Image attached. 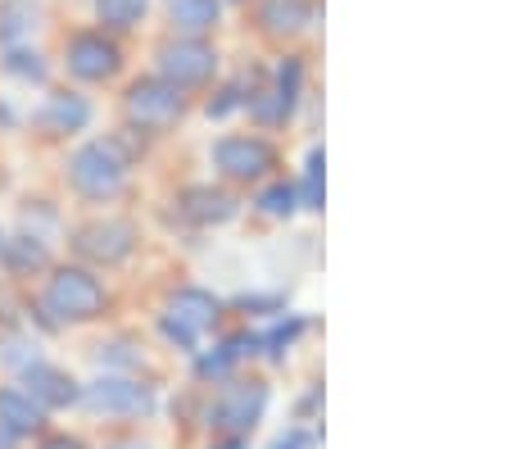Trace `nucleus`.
<instances>
[{"instance_id": "nucleus-7", "label": "nucleus", "mask_w": 512, "mask_h": 449, "mask_svg": "<svg viewBox=\"0 0 512 449\" xmlns=\"http://www.w3.org/2000/svg\"><path fill=\"white\" fill-rule=\"evenodd\" d=\"M263 409H268V386H263V381H232V386H223V395L213 400L209 427L245 431L263 418Z\"/></svg>"}, {"instance_id": "nucleus-4", "label": "nucleus", "mask_w": 512, "mask_h": 449, "mask_svg": "<svg viewBox=\"0 0 512 449\" xmlns=\"http://www.w3.org/2000/svg\"><path fill=\"white\" fill-rule=\"evenodd\" d=\"M182 109H186L182 87L168 78H141V82H132V91H127V114H132V123L155 127V132L173 127L177 118H182Z\"/></svg>"}, {"instance_id": "nucleus-19", "label": "nucleus", "mask_w": 512, "mask_h": 449, "mask_svg": "<svg viewBox=\"0 0 512 449\" xmlns=\"http://www.w3.org/2000/svg\"><path fill=\"white\" fill-rule=\"evenodd\" d=\"M309 0H268L263 5V28L268 32H300L309 23Z\"/></svg>"}, {"instance_id": "nucleus-22", "label": "nucleus", "mask_w": 512, "mask_h": 449, "mask_svg": "<svg viewBox=\"0 0 512 449\" xmlns=\"http://www.w3.org/2000/svg\"><path fill=\"white\" fill-rule=\"evenodd\" d=\"M322 168H327V155L322 150H309V164H304V196H300V205L304 209H322Z\"/></svg>"}, {"instance_id": "nucleus-27", "label": "nucleus", "mask_w": 512, "mask_h": 449, "mask_svg": "<svg viewBox=\"0 0 512 449\" xmlns=\"http://www.w3.org/2000/svg\"><path fill=\"white\" fill-rule=\"evenodd\" d=\"M236 105H241V91H236V87H227L218 100H209V118H227Z\"/></svg>"}, {"instance_id": "nucleus-13", "label": "nucleus", "mask_w": 512, "mask_h": 449, "mask_svg": "<svg viewBox=\"0 0 512 449\" xmlns=\"http://www.w3.org/2000/svg\"><path fill=\"white\" fill-rule=\"evenodd\" d=\"M0 427L10 431V436H32V431L46 427V409L28 391L10 386V391H0Z\"/></svg>"}, {"instance_id": "nucleus-24", "label": "nucleus", "mask_w": 512, "mask_h": 449, "mask_svg": "<svg viewBox=\"0 0 512 449\" xmlns=\"http://www.w3.org/2000/svg\"><path fill=\"white\" fill-rule=\"evenodd\" d=\"M5 264H10V268H41V264H46V245L28 241V236L5 241Z\"/></svg>"}, {"instance_id": "nucleus-15", "label": "nucleus", "mask_w": 512, "mask_h": 449, "mask_svg": "<svg viewBox=\"0 0 512 449\" xmlns=\"http://www.w3.org/2000/svg\"><path fill=\"white\" fill-rule=\"evenodd\" d=\"M182 214L191 223H227L236 214V200L227 191H213V186H191L182 196Z\"/></svg>"}, {"instance_id": "nucleus-21", "label": "nucleus", "mask_w": 512, "mask_h": 449, "mask_svg": "<svg viewBox=\"0 0 512 449\" xmlns=\"http://www.w3.org/2000/svg\"><path fill=\"white\" fill-rule=\"evenodd\" d=\"M295 205H300V191H295L290 182H272L268 191L259 196V209L268 218H290V214H295Z\"/></svg>"}, {"instance_id": "nucleus-30", "label": "nucleus", "mask_w": 512, "mask_h": 449, "mask_svg": "<svg viewBox=\"0 0 512 449\" xmlns=\"http://www.w3.org/2000/svg\"><path fill=\"white\" fill-rule=\"evenodd\" d=\"M118 449H145V445H118Z\"/></svg>"}, {"instance_id": "nucleus-1", "label": "nucleus", "mask_w": 512, "mask_h": 449, "mask_svg": "<svg viewBox=\"0 0 512 449\" xmlns=\"http://www.w3.org/2000/svg\"><path fill=\"white\" fill-rule=\"evenodd\" d=\"M68 182L87 200H114L127 186V155L118 141H87L68 159Z\"/></svg>"}, {"instance_id": "nucleus-12", "label": "nucleus", "mask_w": 512, "mask_h": 449, "mask_svg": "<svg viewBox=\"0 0 512 449\" xmlns=\"http://www.w3.org/2000/svg\"><path fill=\"white\" fill-rule=\"evenodd\" d=\"M300 82H304V64L300 59H281L277 69V87L268 91V100H254V118L259 123H281V118H290V109H295V100H300Z\"/></svg>"}, {"instance_id": "nucleus-14", "label": "nucleus", "mask_w": 512, "mask_h": 449, "mask_svg": "<svg viewBox=\"0 0 512 449\" xmlns=\"http://www.w3.org/2000/svg\"><path fill=\"white\" fill-rule=\"evenodd\" d=\"M37 123L46 127V132H82V127L91 123V105L82 96H73V91H59V96H50L46 105H41Z\"/></svg>"}, {"instance_id": "nucleus-29", "label": "nucleus", "mask_w": 512, "mask_h": 449, "mask_svg": "<svg viewBox=\"0 0 512 449\" xmlns=\"http://www.w3.org/2000/svg\"><path fill=\"white\" fill-rule=\"evenodd\" d=\"M0 449H14V436L5 427H0Z\"/></svg>"}, {"instance_id": "nucleus-2", "label": "nucleus", "mask_w": 512, "mask_h": 449, "mask_svg": "<svg viewBox=\"0 0 512 449\" xmlns=\"http://www.w3.org/2000/svg\"><path fill=\"white\" fill-rule=\"evenodd\" d=\"M46 309L64 323H87L105 313V286L87 268H59L46 286Z\"/></svg>"}, {"instance_id": "nucleus-10", "label": "nucleus", "mask_w": 512, "mask_h": 449, "mask_svg": "<svg viewBox=\"0 0 512 449\" xmlns=\"http://www.w3.org/2000/svg\"><path fill=\"white\" fill-rule=\"evenodd\" d=\"M68 73L82 82H105L118 73V46L105 32H78L68 41Z\"/></svg>"}, {"instance_id": "nucleus-18", "label": "nucleus", "mask_w": 512, "mask_h": 449, "mask_svg": "<svg viewBox=\"0 0 512 449\" xmlns=\"http://www.w3.org/2000/svg\"><path fill=\"white\" fill-rule=\"evenodd\" d=\"M254 345H259V336H232V341H223L218 345V350L213 354H204V359H195V372H200L204 381H218V377H227V372H232V363L241 359L245 350H254Z\"/></svg>"}, {"instance_id": "nucleus-28", "label": "nucleus", "mask_w": 512, "mask_h": 449, "mask_svg": "<svg viewBox=\"0 0 512 449\" xmlns=\"http://www.w3.org/2000/svg\"><path fill=\"white\" fill-rule=\"evenodd\" d=\"M41 449H87V445H82V440H73V436H50Z\"/></svg>"}, {"instance_id": "nucleus-16", "label": "nucleus", "mask_w": 512, "mask_h": 449, "mask_svg": "<svg viewBox=\"0 0 512 449\" xmlns=\"http://www.w3.org/2000/svg\"><path fill=\"white\" fill-rule=\"evenodd\" d=\"M168 19L177 23V32L200 37L218 23V0H168Z\"/></svg>"}, {"instance_id": "nucleus-5", "label": "nucleus", "mask_w": 512, "mask_h": 449, "mask_svg": "<svg viewBox=\"0 0 512 449\" xmlns=\"http://www.w3.org/2000/svg\"><path fill=\"white\" fill-rule=\"evenodd\" d=\"M82 404H87L91 413H114V418H136V413H150V404H155V395H150V386H141V381L132 377H96L91 386H82L78 395Z\"/></svg>"}, {"instance_id": "nucleus-25", "label": "nucleus", "mask_w": 512, "mask_h": 449, "mask_svg": "<svg viewBox=\"0 0 512 449\" xmlns=\"http://www.w3.org/2000/svg\"><path fill=\"white\" fill-rule=\"evenodd\" d=\"M304 332V323L300 318H290V323H277L268 336H259V345H268V359H281V354L290 350V341Z\"/></svg>"}, {"instance_id": "nucleus-6", "label": "nucleus", "mask_w": 512, "mask_h": 449, "mask_svg": "<svg viewBox=\"0 0 512 449\" xmlns=\"http://www.w3.org/2000/svg\"><path fill=\"white\" fill-rule=\"evenodd\" d=\"M218 69V55L213 46H204L200 37H182L159 46V78L177 82V87H195V82H209Z\"/></svg>"}, {"instance_id": "nucleus-9", "label": "nucleus", "mask_w": 512, "mask_h": 449, "mask_svg": "<svg viewBox=\"0 0 512 449\" xmlns=\"http://www.w3.org/2000/svg\"><path fill=\"white\" fill-rule=\"evenodd\" d=\"M213 164L223 168L227 177H236V182H254L268 168H277V150L259 137H223L213 146Z\"/></svg>"}, {"instance_id": "nucleus-31", "label": "nucleus", "mask_w": 512, "mask_h": 449, "mask_svg": "<svg viewBox=\"0 0 512 449\" xmlns=\"http://www.w3.org/2000/svg\"><path fill=\"white\" fill-rule=\"evenodd\" d=\"M227 449H241V445H227Z\"/></svg>"}, {"instance_id": "nucleus-26", "label": "nucleus", "mask_w": 512, "mask_h": 449, "mask_svg": "<svg viewBox=\"0 0 512 449\" xmlns=\"http://www.w3.org/2000/svg\"><path fill=\"white\" fill-rule=\"evenodd\" d=\"M268 449H313V431L295 427V431H286V436H281V440H272Z\"/></svg>"}, {"instance_id": "nucleus-20", "label": "nucleus", "mask_w": 512, "mask_h": 449, "mask_svg": "<svg viewBox=\"0 0 512 449\" xmlns=\"http://www.w3.org/2000/svg\"><path fill=\"white\" fill-rule=\"evenodd\" d=\"M145 5L150 0H96V14H100V23L105 28H136V19L145 14Z\"/></svg>"}, {"instance_id": "nucleus-17", "label": "nucleus", "mask_w": 512, "mask_h": 449, "mask_svg": "<svg viewBox=\"0 0 512 449\" xmlns=\"http://www.w3.org/2000/svg\"><path fill=\"white\" fill-rule=\"evenodd\" d=\"M37 5L32 0H5L0 5V46H19V41L32 37L37 28Z\"/></svg>"}, {"instance_id": "nucleus-23", "label": "nucleus", "mask_w": 512, "mask_h": 449, "mask_svg": "<svg viewBox=\"0 0 512 449\" xmlns=\"http://www.w3.org/2000/svg\"><path fill=\"white\" fill-rule=\"evenodd\" d=\"M5 69L14 78H28V82H41L46 78V64H41L37 50H23V46H5Z\"/></svg>"}, {"instance_id": "nucleus-11", "label": "nucleus", "mask_w": 512, "mask_h": 449, "mask_svg": "<svg viewBox=\"0 0 512 449\" xmlns=\"http://www.w3.org/2000/svg\"><path fill=\"white\" fill-rule=\"evenodd\" d=\"M23 391L41 404V409H68V404H78V381L68 377V372L50 368V363L32 359L23 363Z\"/></svg>"}, {"instance_id": "nucleus-8", "label": "nucleus", "mask_w": 512, "mask_h": 449, "mask_svg": "<svg viewBox=\"0 0 512 449\" xmlns=\"http://www.w3.org/2000/svg\"><path fill=\"white\" fill-rule=\"evenodd\" d=\"M73 250L91 264H123L127 254L136 250V232L123 218H105V223H87L73 236Z\"/></svg>"}, {"instance_id": "nucleus-3", "label": "nucleus", "mask_w": 512, "mask_h": 449, "mask_svg": "<svg viewBox=\"0 0 512 449\" xmlns=\"http://www.w3.org/2000/svg\"><path fill=\"white\" fill-rule=\"evenodd\" d=\"M218 313H223V304H218V295L200 291V286H182V291L168 300V313H164V336L173 345H182V350H195V341H200V332H209L213 323H218Z\"/></svg>"}]
</instances>
